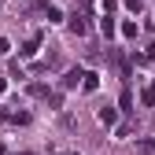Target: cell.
Wrapping results in <instances>:
<instances>
[{
    "instance_id": "cell-1",
    "label": "cell",
    "mask_w": 155,
    "mask_h": 155,
    "mask_svg": "<svg viewBox=\"0 0 155 155\" xmlns=\"http://www.w3.org/2000/svg\"><path fill=\"white\" fill-rule=\"evenodd\" d=\"M81 81H85V70H78V67H70V70L63 74V81H59V85H63V89H78Z\"/></svg>"
},
{
    "instance_id": "cell-2",
    "label": "cell",
    "mask_w": 155,
    "mask_h": 155,
    "mask_svg": "<svg viewBox=\"0 0 155 155\" xmlns=\"http://www.w3.org/2000/svg\"><path fill=\"white\" fill-rule=\"evenodd\" d=\"M37 48H41V37H30V41L18 48V59H33V55H37Z\"/></svg>"
},
{
    "instance_id": "cell-3",
    "label": "cell",
    "mask_w": 155,
    "mask_h": 155,
    "mask_svg": "<svg viewBox=\"0 0 155 155\" xmlns=\"http://www.w3.org/2000/svg\"><path fill=\"white\" fill-rule=\"evenodd\" d=\"M67 26H70V33H78V37H81V33L89 30V22H85V15H70V22H67Z\"/></svg>"
},
{
    "instance_id": "cell-4",
    "label": "cell",
    "mask_w": 155,
    "mask_h": 155,
    "mask_svg": "<svg viewBox=\"0 0 155 155\" xmlns=\"http://www.w3.org/2000/svg\"><path fill=\"white\" fill-rule=\"evenodd\" d=\"M0 114H4L8 122H18V126H26V122H30V111H0Z\"/></svg>"
},
{
    "instance_id": "cell-5",
    "label": "cell",
    "mask_w": 155,
    "mask_h": 155,
    "mask_svg": "<svg viewBox=\"0 0 155 155\" xmlns=\"http://www.w3.org/2000/svg\"><path fill=\"white\" fill-rule=\"evenodd\" d=\"M81 89H85V92H96V89H100V74L85 70V81H81Z\"/></svg>"
},
{
    "instance_id": "cell-6",
    "label": "cell",
    "mask_w": 155,
    "mask_h": 155,
    "mask_svg": "<svg viewBox=\"0 0 155 155\" xmlns=\"http://www.w3.org/2000/svg\"><path fill=\"white\" fill-rule=\"evenodd\" d=\"M100 122L104 126H114V122H118V111H114V107H100Z\"/></svg>"
},
{
    "instance_id": "cell-7",
    "label": "cell",
    "mask_w": 155,
    "mask_h": 155,
    "mask_svg": "<svg viewBox=\"0 0 155 155\" xmlns=\"http://www.w3.org/2000/svg\"><path fill=\"white\" fill-rule=\"evenodd\" d=\"M100 30H104V37L111 41V37H114V30H118V26H114V18H111V15H104V18H100Z\"/></svg>"
},
{
    "instance_id": "cell-8",
    "label": "cell",
    "mask_w": 155,
    "mask_h": 155,
    "mask_svg": "<svg viewBox=\"0 0 155 155\" xmlns=\"http://www.w3.org/2000/svg\"><path fill=\"white\" fill-rule=\"evenodd\" d=\"M26 92L33 96V100H41V96H48V85H45V81H33V85H30Z\"/></svg>"
},
{
    "instance_id": "cell-9",
    "label": "cell",
    "mask_w": 155,
    "mask_h": 155,
    "mask_svg": "<svg viewBox=\"0 0 155 155\" xmlns=\"http://www.w3.org/2000/svg\"><path fill=\"white\" fill-rule=\"evenodd\" d=\"M118 107H122L126 114L133 111V92H129V89H122V96H118Z\"/></svg>"
},
{
    "instance_id": "cell-10",
    "label": "cell",
    "mask_w": 155,
    "mask_h": 155,
    "mask_svg": "<svg viewBox=\"0 0 155 155\" xmlns=\"http://www.w3.org/2000/svg\"><path fill=\"white\" fill-rule=\"evenodd\" d=\"M140 100H144L148 107H155V81H148V85H144V92H140Z\"/></svg>"
},
{
    "instance_id": "cell-11",
    "label": "cell",
    "mask_w": 155,
    "mask_h": 155,
    "mask_svg": "<svg viewBox=\"0 0 155 155\" xmlns=\"http://www.w3.org/2000/svg\"><path fill=\"white\" fill-rule=\"evenodd\" d=\"M122 37H129V41H137V22H133V18H126V22H122Z\"/></svg>"
},
{
    "instance_id": "cell-12",
    "label": "cell",
    "mask_w": 155,
    "mask_h": 155,
    "mask_svg": "<svg viewBox=\"0 0 155 155\" xmlns=\"http://www.w3.org/2000/svg\"><path fill=\"white\" fill-rule=\"evenodd\" d=\"M151 59H155V41H151V45H148V48L137 55V63H151Z\"/></svg>"
},
{
    "instance_id": "cell-13",
    "label": "cell",
    "mask_w": 155,
    "mask_h": 155,
    "mask_svg": "<svg viewBox=\"0 0 155 155\" xmlns=\"http://www.w3.org/2000/svg\"><path fill=\"white\" fill-rule=\"evenodd\" d=\"M48 22H63V11L59 8H48Z\"/></svg>"
},
{
    "instance_id": "cell-14",
    "label": "cell",
    "mask_w": 155,
    "mask_h": 155,
    "mask_svg": "<svg viewBox=\"0 0 155 155\" xmlns=\"http://www.w3.org/2000/svg\"><path fill=\"white\" fill-rule=\"evenodd\" d=\"M126 8H129L133 15H140V8H144V4H140V0H126Z\"/></svg>"
},
{
    "instance_id": "cell-15",
    "label": "cell",
    "mask_w": 155,
    "mask_h": 155,
    "mask_svg": "<svg viewBox=\"0 0 155 155\" xmlns=\"http://www.w3.org/2000/svg\"><path fill=\"white\" fill-rule=\"evenodd\" d=\"M114 8H118V0H104V15H111Z\"/></svg>"
},
{
    "instance_id": "cell-16",
    "label": "cell",
    "mask_w": 155,
    "mask_h": 155,
    "mask_svg": "<svg viewBox=\"0 0 155 155\" xmlns=\"http://www.w3.org/2000/svg\"><path fill=\"white\" fill-rule=\"evenodd\" d=\"M11 52V45H8V37H0V55H8Z\"/></svg>"
},
{
    "instance_id": "cell-17",
    "label": "cell",
    "mask_w": 155,
    "mask_h": 155,
    "mask_svg": "<svg viewBox=\"0 0 155 155\" xmlns=\"http://www.w3.org/2000/svg\"><path fill=\"white\" fill-rule=\"evenodd\" d=\"M4 89H8V78H0V96H4Z\"/></svg>"
},
{
    "instance_id": "cell-18",
    "label": "cell",
    "mask_w": 155,
    "mask_h": 155,
    "mask_svg": "<svg viewBox=\"0 0 155 155\" xmlns=\"http://www.w3.org/2000/svg\"><path fill=\"white\" fill-rule=\"evenodd\" d=\"M0 155H4V144H0Z\"/></svg>"
}]
</instances>
